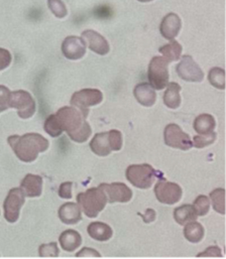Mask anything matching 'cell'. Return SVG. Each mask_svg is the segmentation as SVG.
Segmentation results:
<instances>
[{
    "label": "cell",
    "mask_w": 226,
    "mask_h": 259,
    "mask_svg": "<svg viewBox=\"0 0 226 259\" xmlns=\"http://www.w3.org/2000/svg\"><path fill=\"white\" fill-rule=\"evenodd\" d=\"M87 233L94 239L100 241H106L112 236L111 228L108 225L100 222L92 223L87 228Z\"/></svg>",
    "instance_id": "44dd1931"
},
{
    "label": "cell",
    "mask_w": 226,
    "mask_h": 259,
    "mask_svg": "<svg viewBox=\"0 0 226 259\" xmlns=\"http://www.w3.org/2000/svg\"><path fill=\"white\" fill-rule=\"evenodd\" d=\"M60 243L64 250L74 251L81 244L80 234L74 230H68L60 235Z\"/></svg>",
    "instance_id": "ffe728a7"
},
{
    "label": "cell",
    "mask_w": 226,
    "mask_h": 259,
    "mask_svg": "<svg viewBox=\"0 0 226 259\" xmlns=\"http://www.w3.org/2000/svg\"><path fill=\"white\" fill-rule=\"evenodd\" d=\"M48 5L51 11L58 18H64L65 16H67L68 11L62 0H48Z\"/></svg>",
    "instance_id": "1f68e13d"
},
{
    "label": "cell",
    "mask_w": 226,
    "mask_h": 259,
    "mask_svg": "<svg viewBox=\"0 0 226 259\" xmlns=\"http://www.w3.org/2000/svg\"><path fill=\"white\" fill-rule=\"evenodd\" d=\"M109 139L112 147V151H119L122 148V134L118 130H110L108 132Z\"/></svg>",
    "instance_id": "836d02e7"
},
{
    "label": "cell",
    "mask_w": 226,
    "mask_h": 259,
    "mask_svg": "<svg viewBox=\"0 0 226 259\" xmlns=\"http://www.w3.org/2000/svg\"><path fill=\"white\" fill-rule=\"evenodd\" d=\"M91 149L99 156H107L112 151L108 132L98 133L91 141Z\"/></svg>",
    "instance_id": "e0dca14e"
},
{
    "label": "cell",
    "mask_w": 226,
    "mask_h": 259,
    "mask_svg": "<svg viewBox=\"0 0 226 259\" xmlns=\"http://www.w3.org/2000/svg\"><path fill=\"white\" fill-rule=\"evenodd\" d=\"M12 61L11 54L5 49L0 48V71L6 69Z\"/></svg>",
    "instance_id": "8d00e7d4"
},
{
    "label": "cell",
    "mask_w": 226,
    "mask_h": 259,
    "mask_svg": "<svg viewBox=\"0 0 226 259\" xmlns=\"http://www.w3.org/2000/svg\"><path fill=\"white\" fill-rule=\"evenodd\" d=\"M81 37L88 43V47L93 52L101 56H104L109 52V44L100 33L94 30H86L82 32Z\"/></svg>",
    "instance_id": "5bb4252c"
},
{
    "label": "cell",
    "mask_w": 226,
    "mask_h": 259,
    "mask_svg": "<svg viewBox=\"0 0 226 259\" xmlns=\"http://www.w3.org/2000/svg\"><path fill=\"white\" fill-rule=\"evenodd\" d=\"M76 257H101V254L93 248L84 247L76 254Z\"/></svg>",
    "instance_id": "f35d334b"
},
{
    "label": "cell",
    "mask_w": 226,
    "mask_h": 259,
    "mask_svg": "<svg viewBox=\"0 0 226 259\" xmlns=\"http://www.w3.org/2000/svg\"><path fill=\"white\" fill-rule=\"evenodd\" d=\"M182 27V21L175 13H170L163 19L160 31L164 38L167 40H174L177 36Z\"/></svg>",
    "instance_id": "9a60e30c"
},
{
    "label": "cell",
    "mask_w": 226,
    "mask_h": 259,
    "mask_svg": "<svg viewBox=\"0 0 226 259\" xmlns=\"http://www.w3.org/2000/svg\"><path fill=\"white\" fill-rule=\"evenodd\" d=\"M63 131L77 143L85 142L92 135V128L85 120L86 116L77 108L65 106L55 114Z\"/></svg>",
    "instance_id": "6da1fadb"
},
{
    "label": "cell",
    "mask_w": 226,
    "mask_h": 259,
    "mask_svg": "<svg viewBox=\"0 0 226 259\" xmlns=\"http://www.w3.org/2000/svg\"><path fill=\"white\" fill-rule=\"evenodd\" d=\"M209 82L216 89H225V71L220 68H213L208 74Z\"/></svg>",
    "instance_id": "83f0119b"
},
{
    "label": "cell",
    "mask_w": 226,
    "mask_h": 259,
    "mask_svg": "<svg viewBox=\"0 0 226 259\" xmlns=\"http://www.w3.org/2000/svg\"><path fill=\"white\" fill-rule=\"evenodd\" d=\"M176 73L179 78L186 81H201L204 78L200 66L189 55L182 58L180 63L176 66Z\"/></svg>",
    "instance_id": "8fae6325"
},
{
    "label": "cell",
    "mask_w": 226,
    "mask_h": 259,
    "mask_svg": "<svg viewBox=\"0 0 226 259\" xmlns=\"http://www.w3.org/2000/svg\"><path fill=\"white\" fill-rule=\"evenodd\" d=\"M60 220L66 225H75L81 220L79 206L75 203L64 204L59 209Z\"/></svg>",
    "instance_id": "ac0fdd59"
},
{
    "label": "cell",
    "mask_w": 226,
    "mask_h": 259,
    "mask_svg": "<svg viewBox=\"0 0 226 259\" xmlns=\"http://www.w3.org/2000/svg\"><path fill=\"white\" fill-rule=\"evenodd\" d=\"M180 87L176 82L167 84V90L164 94V103L169 107L176 109L180 105Z\"/></svg>",
    "instance_id": "603a6c76"
},
{
    "label": "cell",
    "mask_w": 226,
    "mask_h": 259,
    "mask_svg": "<svg viewBox=\"0 0 226 259\" xmlns=\"http://www.w3.org/2000/svg\"><path fill=\"white\" fill-rule=\"evenodd\" d=\"M101 189L104 191L107 202L112 203H127L132 199V191L123 183H112V184H101Z\"/></svg>",
    "instance_id": "7c38bea8"
},
{
    "label": "cell",
    "mask_w": 226,
    "mask_h": 259,
    "mask_svg": "<svg viewBox=\"0 0 226 259\" xmlns=\"http://www.w3.org/2000/svg\"><path fill=\"white\" fill-rule=\"evenodd\" d=\"M221 250L218 246H210L203 252L198 254V257H220Z\"/></svg>",
    "instance_id": "74e56055"
},
{
    "label": "cell",
    "mask_w": 226,
    "mask_h": 259,
    "mask_svg": "<svg viewBox=\"0 0 226 259\" xmlns=\"http://www.w3.org/2000/svg\"><path fill=\"white\" fill-rule=\"evenodd\" d=\"M72 186H73V183H71V182L63 183L59 189V196L63 199H71L73 196L72 195Z\"/></svg>",
    "instance_id": "d590c367"
},
{
    "label": "cell",
    "mask_w": 226,
    "mask_h": 259,
    "mask_svg": "<svg viewBox=\"0 0 226 259\" xmlns=\"http://www.w3.org/2000/svg\"><path fill=\"white\" fill-rule=\"evenodd\" d=\"M194 128L199 134H209L215 128V120L210 114H201L195 119Z\"/></svg>",
    "instance_id": "cb8c5ba5"
},
{
    "label": "cell",
    "mask_w": 226,
    "mask_h": 259,
    "mask_svg": "<svg viewBox=\"0 0 226 259\" xmlns=\"http://www.w3.org/2000/svg\"><path fill=\"white\" fill-rule=\"evenodd\" d=\"M174 218L178 225L185 226L197 221L198 214L193 206L184 205L182 207H176L174 210Z\"/></svg>",
    "instance_id": "7402d4cb"
},
{
    "label": "cell",
    "mask_w": 226,
    "mask_h": 259,
    "mask_svg": "<svg viewBox=\"0 0 226 259\" xmlns=\"http://www.w3.org/2000/svg\"><path fill=\"white\" fill-rule=\"evenodd\" d=\"M86 51L85 41L76 36L67 37L62 44V52L67 59L78 60L81 59Z\"/></svg>",
    "instance_id": "4fadbf2b"
},
{
    "label": "cell",
    "mask_w": 226,
    "mask_h": 259,
    "mask_svg": "<svg viewBox=\"0 0 226 259\" xmlns=\"http://www.w3.org/2000/svg\"><path fill=\"white\" fill-rule=\"evenodd\" d=\"M193 207L195 208L198 215H201V217L205 215L209 211V207H210L209 199L206 196L201 195L197 198Z\"/></svg>",
    "instance_id": "4dcf8cb0"
},
{
    "label": "cell",
    "mask_w": 226,
    "mask_h": 259,
    "mask_svg": "<svg viewBox=\"0 0 226 259\" xmlns=\"http://www.w3.org/2000/svg\"><path fill=\"white\" fill-rule=\"evenodd\" d=\"M184 234H185V237L189 241L197 243V242H200L203 238L204 229L200 223H197L195 221V222H192V223L186 225V228L184 230Z\"/></svg>",
    "instance_id": "d4e9b609"
},
{
    "label": "cell",
    "mask_w": 226,
    "mask_h": 259,
    "mask_svg": "<svg viewBox=\"0 0 226 259\" xmlns=\"http://www.w3.org/2000/svg\"><path fill=\"white\" fill-rule=\"evenodd\" d=\"M169 62L163 57H154L151 60L148 70V78L154 90L165 89L169 81Z\"/></svg>",
    "instance_id": "5b68a950"
},
{
    "label": "cell",
    "mask_w": 226,
    "mask_h": 259,
    "mask_svg": "<svg viewBox=\"0 0 226 259\" xmlns=\"http://www.w3.org/2000/svg\"><path fill=\"white\" fill-rule=\"evenodd\" d=\"M158 172L149 164L131 165L126 170V178L139 189H148L158 177Z\"/></svg>",
    "instance_id": "277c9868"
},
{
    "label": "cell",
    "mask_w": 226,
    "mask_h": 259,
    "mask_svg": "<svg viewBox=\"0 0 226 259\" xmlns=\"http://www.w3.org/2000/svg\"><path fill=\"white\" fill-rule=\"evenodd\" d=\"M76 200L78 206L88 218H97L107 203V197L101 187L92 188L84 193H79Z\"/></svg>",
    "instance_id": "3957f363"
},
{
    "label": "cell",
    "mask_w": 226,
    "mask_h": 259,
    "mask_svg": "<svg viewBox=\"0 0 226 259\" xmlns=\"http://www.w3.org/2000/svg\"><path fill=\"white\" fill-rule=\"evenodd\" d=\"M155 195L159 202L166 205H174L177 203L183 195L182 188L172 182L160 180L154 189Z\"/></svg>",
    "instance_id": "9c48e42d"
},
{
    "label": "cell",
    "mask_w": 226,
    "mask_h": 259,
    "mask_svg": "<svg viewBox=\"0 0 226 259\" xmlns=\"http://www.w3.org/2000/svg\"><path fill=\"white\" fill-rule=\"evenodd\" d=\"M11 92L4 85H0V112L10 108Z\"/></svg>",
    "instance_id": "e575fe53"
},
{
    "label": "cell",
    "mask_w": 226,
    "mask_h": 259,
    "mask_svg": "<svg viewBox=\"0 0 226 259\" xmlns=\"http://www.w3.org/2000/svg\"><path fill=\"white\" fill-rule=\"evenodd\" d=\"M212 207L220 214H225V190L216 189L210 193Z\"/></svg>",
    "instance_id": "4316f807"
},
{
    "label": "cell",
    "mask_w": 226,
    "mask_h": 259,
    "mask_svg": "<svg viewBox=\"0 0 226 259\" xmlns=\"http://www.w3.org/2000/svg\"><path fill=\"white\" fill-rule=\"evenodd\" d=\"M164 139L165 143L173 148L186 151L193 147V141L191 140V137L175 123H171L166 127L164 132Z\"/></svg>",
    "instance_id": "30bf717a"
},
{
    "label": "cell",
    "mask_w": 226,
    "mask_h": 259,
    "mask_svg": "<svg viewBox=\"0 0 226 259\" xmlns=\"http://www.w3.org/2000/svg\"><path fill=\"white\" fill-rule=\"evenodd\" d=\"M142 218H143V220H144L145 223L149 224V223L153 222V221L155 220V218H156V212H155V210H153V209H147V210H146V213L143 214Z\"/></svg>",
    "instance_id": "ab89813d"
},
{
    "label": "cell",
    "mask_w": 226,
    "mask_h": 259,
    "mask_svg": "<svg viewBox=\"0 0 226 259\" xmlns=\"http://www.w3.org/2000/svg\"><path fill=\"white\" fill-rule=\"evenodd\" d=\"M182 51H183L182 46L175 40H172L170 44H167L160 48V53L164 56V58L168 62L177 61L180 58Z\"/></svg>",
    "instance_id": "484cf974"
},
{
    "label": "cell",
    "mask_w": 226,
    "mask_h": 259,
    "mask_svg": "<svg viewBox=\"0 0 226 259\" xmlns=\"http://www.w3.org/2000/svg\"><path fill=\"white\" fill-rule=\"evenodd\" d=\"M103 100V95L101 91L95 89H85L76 92L72 99L71 104L79 109L85 116L88 114V107L101 104Z\"/></svg>",
    "instance_id": "8992f818"
},
{
    "label": "cell",
    "mask_w": 226,
    "mask_h": 259,
    "mask_svg": "<svg viewBox=\"0 0 226 259\" xmlns=\"http://www.w3.org/2000/svg\"><path fill=\"white\" fill-rule=\"evenodd\" d=\"M25 203V195L20 188L12 189L4 202V217L8 223H16Z\"/></svg>",
    "instance_id": "52a82bcc"
},
{
    "label": "cell",
    "mask_w": 226,
    "mask_h": 259,
    "mask_svg": "<svg viewBox=\"0 0 226 259\" xmlns=\"http://www.w3.org/2000/svg\"><path fill=\"white\" fill-rule=\"evenodd\" d=\"M8 143L16 156L27 163L35 161L39 153L45 152L49 147V141L37 133L12 135L8 138Z\"/></svg>",
    "instance_id": "7a4b0ae2"
},
{
    "label": "cell",
    "mask_w": 226,
    "mask_h": 259,
    "mask_svg": "<svg viewBox=\"0 0 226 259\" xmlns=\"http://www.w3.org/2000/svg\"><path fill=\"white\" fill-rule=\"evenodd\" d=\"M44 130L52 137H59L63 133V130L61 128L55 114H52L46 119L44 124Z\"/></svg>",
    "instance_id": "f1b7e54d"
},
{
    "label": "cell",
    "mask_w": 226,
    "mask_h": 259,
    "mask_svg": "<svg viewBox=\"0 0 226 259\" xmlns=\"http://www.w3.org/2000/svg\"><path fill=\"white\" fill-rule=\"evenodd\" d=\"M59 248L56 242L42 244L39 248V255L41 257H57L59 255Z\"/></svg>",
    "instance_id": "d6a6232c"
},
{
    "label": "cell",
    "mask_w": 226,
    "mask_h": 259,
    "mask_svg": "<svg viewBox=\"0 0 226 259\" xmlns=\"http://www.w3.org/2000/svg\"><path fill=\"white\" fill-rule=\"evenodd\" d=\"M138 1H140V2H149V1H152V0H138Z\"/></svg>",
    "instance_id": "60d3db41"
},
{
    "label": "cell",
    "mask_w": 226,
    "mask_h": 259,
    "mask_svg": "<svg viewBox=\"0 0 226 259\" xmlns=\"http://www.w3.org/2000/svg\"><path fill=\"white\" fill-rule=\"evenodd\" d=\"M43 179L38 175L28 174L21 183V189L24 195L30 198L39 197L42 194Z\"/></svg>",
    "instance_id": "2e32d148"
},
{
    "label": "cell",
    "mask_w": 226,
    "mask_h": 259,
    "mask_svg": "<svg viewBox=\"0 0 226 259\" xmlns=\"http://www.w3.org/2000/svg\"><path fill=\"white\" fill-rule=\"evenodd\" d=\"M10 107L16 108L18 115L23 119L32 117L36 111V104L34 99L25 91H17L11 93Z\"/></svg>",
    "instance_id": "ba28073f"
},
{
    "label": "cell",
    "mask_w": 226,
    "mask_h": 259,
    "mask_svg": "<svg viewBox=\"0 0 226 259\" xmlns=\"http://www.w3.org/2000/svg\"><path fill=\"white\" fill-rule=\"evenodd\" d=\"M134 96L139 104L145 106H152L156 103V93L149 83L143 82L136 85L134 89Z\"/></svg>",
    "instance_id": "d6986e66"
},
{
    "label": "cell",
    "mask_w": 226,
    "mask_h": 259,
    "mask_svg": "<svg viewBox=\"0 0 226 259\" xmlns=\"http://www.w3.org/2000/svg\"><path fill=\"white\" fill-rule=\"evenodd\" d=\"M216 139V133L215 132H211L209 134H199L196 135L194 137V142H193V146H195L196 148H203L206 147L210 144H212Z\"/></svg>",
    "instance_id": "f546056e"
}]
</instances>
